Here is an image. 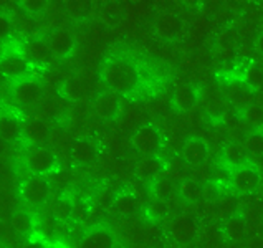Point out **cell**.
<instances>
[{
    "label": "cell",
    "mask_w": 263,
    "mask_h": 248,
    "mask_svg": "<svg viewBox=\"0 0 263 248\" xmlns=\"http://www.w3.org/2000/svg\"><path fill=\"white\" fill-rule=\"evenodd\" d=\"M164 172H166V161H162V157L159 156L141 157L134 165V176L144 184L154 182L156 179L162 177Z\"/></svg>",
    "instance_id": "10"
},
{
    "label": "cell",
    "mask_w": 263,
    "mask_h": 248,
    "mask_svg": "<svg viewBox=\"0 0 263 248\" xmlns=\"http://www.w3.org/2000/svg\"><path fill=\"white\" fill-rule=\"evenodd\" d=\"M149 215H151V220H157V219H161L162 215H166V205L162 204V200L159 202H154V204L149 205Z\"/></svg>",
    "instance_id": "35"
},
{
    "label": "cell",
    "mask_w": 263,
    "mask_h": 248,
    "mask_svg": "<svg viewBox=\"0 0 263 248\" xmlns=\"http://www.w3.org/2000/svg\"><path fill=\"white\" fill-rule=\"evenodd\" d=\"M247 162H250V154L243 144H238V142L232 141L223 144V147L220 149V164L225 165V167L235 169Z\"/></svg>",
    "instance_id": "20"
},
{
    "label": "cell",
    "mask_w": 263,
    "mask_h": 248,
    "mask_svg": "<svg viewBox=\"0 0 263 248\" xmlns=\"http://www.w3.org/2000/svg\"><path fill=\"white\" fill-rule=\"evenodd\" d=\"M36 228L40 230V234L45 238H53L60 234V222L55 220L53 217H42V220L36 223Z\"/></svg>",
    "instance_id": "31"
},
{
    "label": "cell",
    "mask_w": 263,
    "mask_h": 248,
    "mask_svg": "<svg viewBox=\"0 0 263 248\" xmlns=\"http://www.w3.org/2000/svg\"><path fill=\"white\" fill-rule=\"evenodd\" d=\"M51 53L57 58H68L74 50V39L73 35L65 28H55L51 30L47 39Z\"/></svg>",
    "instance_id": "17"
},
{
    "label": "cell",
    "mask_w": 263,
    "mask_h": 248,
    "mask_svg": "<svg viewBox=\"0 0 263 248\" xmlns=\"http://www.w3.org/2000/svg\"><path fill=\"white\" fill-rule=\"evenodd\" d=\"M119 94L112 91H103L93 100L95 115L103 121H111L119 112Z\"/></svg>",
    "instance_id": "18"
},
{
    "label": "cell",
    "mask_w": 263,
    "mask_h": 248,
    "mask_svg": "<svg viewBox=\"0 0 263 248\" xmlns=\"http://www.w3.org/2000/svg\"><path fill=\"white\" fill-rule=\"evenodd\" d=\"M0 24H2V36H7L10 30H12V27H9V18H7L5 15H2V20H0Z\"/></svg>",
    "instance_id": "39"
},
{
    "label": "cell",
    "mask_w": 263,
    "mask_h": 248,
    "mask_svg": "<svg viewBox=\"0 0 263 248\" xmlns=\"http://www.w3.org/2000/svg\"><path fill=\"white\" fill-rule=\"evenodd\" d=\"M116 240L112 232L104 225H93L83 232L80 238V248H115Z\"/></svg>",
    "instance_id": "11"
},
{
    "label": "cell",
    "mask_w": 263,
    "mask_h": 248,
    "mask_svg": "<svg viewBox=\"0 0 263 248\" xmlns=\"http://www.w3.org/2000/svg\"><path fill=\"white\" fill-rule=\"evenodd\" d=\"M22 55L27 58L28 63L32 65H47L50 63L51 56V48L48 42L45 39H30L24 43V47H22Z\"/></svg>",
    "instance_id": "14"
},
{
    "label": "cell",
    "mask_w": 263,
    "mask_h": 248,
    "mask_svg": "<svg viewBox=\"0 0 263 248\" xmlns=\"http://www.w3.org/2000/svg\"><path fill=\"white\" fill-rule=\"evenodd\" d=\"M230 176H232V169L225 167V165L220 164L212 170V182L217 187H223V185L230 187Z\"/></svg>",
    "instance_id": "33"
},
{
    "label": "cell",
    "mask_w": 263,
    "mask_h": 248,
    "mask_svg": "<svg viewBox=\"0 0 263 248\" xmlns=\"http://www.w3.org/2000/svg\"><path fill=\"white\" fill-rule=\"evenodd\" d=\"M51 129L48 123L42 118H32L24 123V139L28 146H45V142L50 139Z\"/></svg>",
    "instance_id": "13"
},
{
    "label": "cell",
    "mask_w": 263,
    "mask_h": 248,
    "mask_svg": "<svg viewBox=\"0 0 263 248\" xmlns=\"http://www.w3.org/2000/svg\"><path fill=\"white\" fill-rule=\"evenodd\" d=\"M22 5H24V9H25L27 12L36 13V12L43 10L45 2H42V0H25V2H22Z\"/></svg>",
    "instance_id": "36"
},
{
    "label": "cell",
    "mask_w": 263,
    "mask_h": 248,
    "mask_svg": "<svg viewBox=\"0 0 263 248\" xmlns=\"http://www.w3.org/2000/svg\"><path fill=\"white\" fill-rule=\"evenodd\" d=\"M245 248H263V234L253 235L249 242H247Z\"/></svg>",
    "instance_id": "37"
},
{
    "label": "cell",
    "mask_w": 263,
    "mask_h": 248,
    "mask_svg": "<svg viewBox=\"0 0 263 248\" xmlns=\"http://www.w3.org/2000/svg\"><path fill=\"white\" fill-rule=\"evenodd\" d=\"M177 195L185 204H191V205L199 204L202 197H204V187H202V184L197 179L191 177L177 185Z\"/></svg>",
    "instance_id": "24"
},
{
    "label": "cell",
    "mask_w": 263,
    "mask_h": 248,
    "mask_svg": "<svg viewBox=\"0 0 263 248\" xmlns=\"http://www.w3.org/2000/svg\"><path fill=\"white\" fill-rule=\"evenodd\" d=\"M25 167L35 176H45L55 169L57 159L47 146H28L24 157Z\"/></svg>",
    "instance_id": "5"
},
{
    "label": "cell",
    "mask_w": 263,
    "mask_h": 248,
    "mask_svg": "<svg viewBox=\"0 0 263 248\" xmlns=\"http://www.w3.org/2000/svg\"><path fill=\"white\" fill-rule=\"evenodd\" d=\"M131 142L134 149L141 154V157L157 156L162 147V136L154 124H144L134 131Z\"/></svg>",
    "instance_id": "4"
},
{
    "label": "cell",
    "mask_w": 263,
    "mask_h": 248,
    "mask_svg": "<svg viewBox=\"0 0 263 248\" xmlns=\"http://www.w3.org/2000/svg\"><path fill=\"white\" fill-rule=\"evenodd\" d=\"M261 223H263V215H261Z\"/></svg>",
    "instance_id": "40"
},
{
    "label": "cell",
    "mask_w": 263,
    "mask_h": 248,
    "mask_svg": "<svg viewBox=\"0 0 263 248\" xmlns=\"http://www.w3.org/2000/svg\"><path fill=\"white\" fill-rule=\"evenodd\" d=\"M222 234L232 243L243 242L247 237V222L240 214L222 222Z\"/></svg>",
    "instance_id": "23"
},
{
    "label": "cell",
    "mask_w": 263,
    "mask_h": 248,
    "mask_svg": "<svg viewBox=\"0 0 263 248\" xmlns=\"http://www.w3.org/2000/svg\"><path fill=\"white\" fill-rule=\"evenodd\" d=\"M70 157L74 165H89L98 157V146L91 138H78L70 147Z\"/></svg>",
    "instance_id": "15"
},
{
    "label": "cell",
    "mask_w": 263,
    "mask_h": 248,
    "mask_svg": "<svg viewBox=\"0 0 263 248\" xmlns=\"http://www.w3.org/2000/svg\"><path fill=\"white\" fill-rule=\"evenodd\" d=\"M197 89L185 80H177L172 89V108L177 112L192 108L197 101Z\"/></svg>",
    "instance_id": "16"
},
{
    "label": "cell",
    "mask_w": 263,
    "mask_h": 248,
    "mask_svg": "<svg viewBox=\"0 0 263 248\" xmlns=\"http://www.w3.org/2000/svg\"><path fill=\"white\" fill-rule=\"evenodd\" d=\"M112 208H115V212L121 217H131L138 212L139 208V202L136 199V195H134L131 190L127 189H123L115 194V197H112Z\"/></svg>",
    "instance_id": "22"
},
{
    "label": "cell",
    "mask_w": 263,
    "mask_h": 248,
    "mask_svg": "<svg viewBox=\"0 0 263 248\" xmlns=\"http://www.w3.org/2000/svg\"><path fill=\"white\" fill-rule=\"evenodd\" d=\"M100 78L109 91L116 94H129L139 85V70L129 58L111 56L101 63Z\"/></svg>",
    "instance_id": "1"
},
{
    "label": "cell",
    "mask_w": 263,
    "mask_h": 248,
    "mask_svg": "<svg viewBox=\"0 0 263 248\" xmlns=\"http://www.w3.org/2000/svg\"><path fill=\"white\" fill-rule=\"evenodd\" d=\"M243 80L249 83L252 88L258 89L263 85V73L260 71V68H257V66H250V68L247 70Z\"/></svg>",
    "instance_id": "34"
},
{
    "label": "cell",
    "mask_w": 263,
    "mask_h": 248,
    "mask_svg": "<svg viewBox=\"0 0 263 248\" xmlns=\"http://www.w3.org/2000/svg\"><path fill=\"white\" fill-rule=\"evenodd\" d=\"M0 134L5 142H13L24 134V123L13 115H2L0 119Z\"/></svg>",
    "instance_id": "25"
},
{
    "label": "cell",
    "mask_w": 263,
    "mask_h": 248,
    "mask_svg": "<svg viewBox=\"0 0 263 248\" xmlns=\"http://www.w3.org/2000/svg\"><path fill=\"white\" fill-rule=\"evenodd\" d=\"M10 96L20 106H30L42 98V85L36 78L27 77L17 83H12Z\"/></svg>",
    "instance_id": "8"
},
{
    "label": "cell",
    "mask_w": 263,
    "mask_h": 248,
    "mask_svg": "<svg viewBox=\"0 0 263 248\" xmlns=\"http://www.w3.org/2000/svg\"><path fill=\"white\" fill-rule=\"evenodd\" d=\"M147 187L157 200H166V199L172 197L174 194H177V185L174 182H171L166 176L156 179L154 182L147 184Z\"/></svg>",
    "instance_id": "29"
},
{
    "label": "cell",
    "mask_w": 263,
    "mask_h": 248,
    "mask_svg": "<svg viewBox=\"0 0 263 248\" xmlns=\"http://www.w3.org/2000/svg\"><path fill=\"white\" fill-rule=\"evenodd\" d=\"M243 146L252 156H263V129L257 127L252 129L247 136L243 138Z\"/></svg>",
    "instance_id": "30"
},
{
    "label": "cell",
    "mask_w": 263,
    "mask_h": 248,
    "mask_svg": "<svg viewBox=\"0 0 263 248\" xmlns=\"http://www.w3.org/2000/svg\"><path fill=\"white\" fill-rule=\"evenodd\" d=\"M51 194V185L43 176H28L20 182L18 195L22 202H25L28 205H43L48 200Z\"/></svg>",
    "instance_id": "2"
},
{
    "label": "cell",
    "mask_w": 263,
    "mask_h": 248,
    "mask_svg": "<svg viewBox=\"0 0 263 248\" xmlns=\"http://www.w3.org/2000/svg\"><path fill=\"white\" fill-rule=\"evenodd\" d=\"M164 174H166V177L171 182L179 185L180 182H184V180L192 177V167L187 164V161L182 156L177 154V156H172L166 162V172H164Z\"/></svg>",
    "instance_id": "21"
},
{
    "label": "cell",
    "mask_w": 263,
    "mask_h": 248,
    "mask_svg": "<svg viewBox=\"0 0 263 248\" xmlns=\"http://www.w3.org/2000/svg\"><path fill=\"white\" fill-rule=\"evenodd\" d=\"M0 70H2V74L10 83H17L20 80L30 77L28 74L30 63L27 62V58L24 55L17 53V51H9V53L2 55Z\"/></svg>",
    "instance_id": "9"
},
{
    "label": "cell",
    "mask_w": 263,
    "mask_h": 248,
    "mask_svg": "<svg viewBox=\"0 0 263 248\" xmlns=\"http://www.w3.org/2000/svg\"><path fill=\"white\" fill-rule=\"evenodd\" d=\"M215 214L222 222L230 219V217L237 215L238 214V202H237L235 195L234 194H223L215 205Z\"/></svg>",
    "instance_id": "28"
},
{
    "label": "cell",
    "mask_w": 263,
    "mask_h": 248,
    "mask_svg": "<svg viewBox=\"0 0 263 248\" xmlns=\"http://www.w3.org/2000/svg\"><path fill=\"white\" fill-rule=\"evenodd\" d=\"M180 156L187 161L191 167H200L204 165L209 156V146L207 142L199 136H191L184 141L182 147H180Z\"/></svg>",
    "instance_id": "12"
},
{
    "label": "cell",
    "mask_w": 263,
    "mask_h": 248,
    "mask_svg": "<svg viewBox=\"0 0 263 248\" xmlns=\"http://www.w3.org/2000/svg\"><path fill=\"white\" fill-rule=\"evenodd\" d=\"M73 210H74V204L68 195H60V197L55 199L53 207H51V217L60 223H63L73 217Z\"/></svg>",
    "instance_id": "27"
},
{
    "label": "cell",
    "mask_w": 263,
    "mask_h": 248,
    "mask_svg": "<svg viewBox=\"0 0 263 248\" xmlns=\"http://www.w3.org/2000/svg\"><path fill=\"white\" fill-rule=\"evenodd\" d=\"M242 118L247 124H250L257 129V127H261V124H263V109L260 106H257V104H253V106H250L249 109L242 111Z\"/></svg>",
    "instance_id": "32"
},
{
    "label": "cell",
    "mask_w": 263,
    "mask_h": 248,
    "mask_svg": "<svg viewBox=\"0 0 263 248\" xmlns=\"http://www.w3.org/2000/svg\"><path fill=\"white\" fill-rule=\"evenodd\" d=\"M225 96H227L229 103L235 109L245 111L255 104V100H257V89L252 88L243 78H235L227 83Z\"/></svg>",
    "instance_id": "7"
},
{
    "label": "cell",
    "mask_w": 263,
    "mask_h": 248,
    "mask_svg": "<svg viewBox=\"0 0 263 248\" xmlns=\"http://www.w3.org/2000/svg\"><path fill=\"white\" fill-rule=\"evenodd\" d=\"M255 50L258 51V53L263 56V32L257 35V39H255Z\"/></svg>",
    "instance_id": "38"
},
{
    "label": "cell",
    "mask_w": 263,
    "mask_h": 248,
    "mask_svg": "<svg viewBox=\"0 0 263 248\" xmlns=\"http://www.w3.org/2000/svg\"><path fill=\"white\" fill-rule=\"evenodd\" d=\"M261 180L260 169L252 161L240 167L232 169L230 176V189L235 194H252L258 189Z\"/></svg>",
    "instance_id": "3"
},
{
    "label": "cell",
    "mask_w": 263,
    "mask_h": 248,
    "mask_svg": "<svg viewBox=\"0 0 263 248\" xmlns=\"http://www.w3.org/2000/svg\"><path fill=\"white\" fill-rule=\"evenodd\" d=\"M167 234L177 245H191L199 234V223L189 214H179L169 222Z\"/></svg>",
    "instance_id": "6"
},
{
    "label": "cell",
    "mask_w": 263,
    "mask_h": 248,
    "mask_svg": "<svg viewBox=\"0 0 263 248\" xmlns=\"http://www.w3.org/2000/svg\"><path fill=\"white\" fill-rule=\"evenodd\" d=\"M9 223L10 228L18 235H32L33 230L36 228V223L33 222V219L30 217V214L24 212V210H17V212H12L9 217Z\"/></svg>",
    "instance_id": "26"
},
{
    "label": "cell",
    "mask_w": 263,
    "mask_h": 248,
    "mask_svg": "<svg viewBox=\"0 0 263 248\" xmlns=\"http://www.w3.org/2000/svg\"><path fill=\"white\" fill-rule=\"evenodd\" d=\"M180 20L174 12H162L154 22V33L162 42H172L179 35Z\"/></svg>",
    "instance_id": "19"
}]
</instances>
